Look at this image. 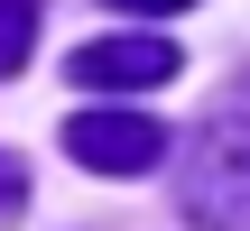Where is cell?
I'll use <instances>...</instances> for the list:
<instances>
[{
    "label": "cell",
    "instance_id": "6",
    "mask_svg": "<svg viewBox=\"0 0 250 231\" xmlns=\"http://www.w3.org/2000/svg\"><path fill=\"white\" fill-rule=\"evenodd\" d=\"M102 9H139V19H167V9H195V0H102Z\"/></svg>",
    "mask_w": 250,
    "mask_h": 231
},
{
    "label": "cell",
    "instance_id": "5",
    "mask_svg": "<svg viewBox=\"0 0 250 231\" xmlns=\"http://www.w3.org/2000/svg\"><path fill=\"white\" fill-rule=\"evenodd\" d=\"M19 204H28V157L0 148V222H19Z\"/></svg>",
    "mask_w": 250,
    "mask_h": 231
},
{
    "label": "cell",
    "instance_id": "2",
    "mask_svg": "<svg viewBox=\"0 0 250 231\" xmlns=\"http://www.w3.org/2000/svg\"><path fill=\"white\" fill-rule=\"evenodd\" d=\"M65 157L93 167V176H148L167 157V120H148V111H74L65 120Z\"/></svg>",
    "mask_w": 250,
    "mask_h": 231
},
{
    "label": "cell",
    "instance_id": "4",
    "mask_svg": "<svg viewBox=\"0 0 250 231\" xmlns=\"http://www.w3.org/2000/svg\"><path fill=\"white\" fill-rule=\"evenodd\" d=\"M37 46V0H0V74H19Z\"/></svg>",
    "mask_w": 250,
    "mask_h": 231
},
{
    "label": "cell",
    "instance_id": "3",
    "mask_svg": "<svg viewBox=\"0 0 250 231\" xmlns=\"http://www.w3.org/2000/svg\"><path fill=\"white\" fill-rule=\"evenodd\" d=\"M65 74H74L83 93H148V83L176 74V46H167V37H83V46L65 56Z\"/></svg>",
    "mask_w": 250,
    "mask_h": 231
},
{
    "label": "cell",
    "instance_id": "1",
    "mask_svg": "<svg viewBox=\"0 0 250 231\" xmlns=\"http://www.w3.org/2000/svg\"><path fill=\"white\" fill-rule=\"evenodd\" d=\"M176 204H186L195 231H250V120L241 111H223V120L195 130Z\"/></svg>",
    "mask_w": 250,
    "mask_h": 231
}]
</instances>
